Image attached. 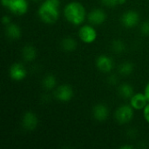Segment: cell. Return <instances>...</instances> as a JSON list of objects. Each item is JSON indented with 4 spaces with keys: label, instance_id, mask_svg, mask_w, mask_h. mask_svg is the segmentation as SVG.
Returning <instances> with one entry per match:
<instances>
[{
    "label": "cell",
    "instance_id": "30bf717a",
    "mask_svg": "<svg viewBox=\"0 0 149 149\" xmlns=\"http://www.w3.org/2000/svg\"><path fill=\"white\" fill-rule=\"evenodd\" d=\"M96 66L97 68L102 72H106L108 73L110 72L113 68V60L111 57H109L108 55L106 54H102L100 55L97 58H96Z\"/></svg>",
    "mask_w": 149,
    "mask_h": 149
},
{
    "label": "cell",
    "instance_id": "8fae6325",
    "mask_svg": "<svg viewBox=\"0 0 149 149\" xmlns=\"http://www.w3.org/2000/svg\"><path fill=\"white\" fill-rule=\"evenodd\" d=\"M107 19V13L99 8L92 10L87 14V20L92 25H101Z\"/></svg>",
    "mask_w": 149,
    "mask_h": 149
},
{
    "label": "cell",
    "instance_id": "52a82bcc",
    "mask_svg": "<svg viewBox=\"0 0 149 149\" xmlns=\"http://www.w3.org/2000/svg\"><path fill=\"white\" fill-rule=\"evenodd\" d=\"M121 24L126 28H134L140 22V15L135 10H127L124 12L120 18Z\"/></svg>",
    "mask_w": 149,
    "mask_h": 149
},
{
    "label": "cell",
    "instance_id": "9c48e42d",
    "mask_svg": "<svg viewBox=\"0 0 149 149\" xmlns=\"http://www.w3.org/2000/svg\"><path fill=\"white\" fill-rule=\"evenodd\" d=\"M38 120L35 113L27 111L24 113L22 118V127L26 131H33L37 128Z\"/></svg>",
    "mask_w": 149,
    "mask_h": 149
},
{
    "label": "cell",
    "instance_id": "f546056e",
    "mask_svg": "<svg viewBox=\"0 0 149 149\" xmlns=\"http://www.w3.org/2000/svg\"><path fill=\"white\" fill-rule=\"evenodd\" d=\"M32 1H35V2H40L41 0H32Z\"/></svg>",
    "mask_w": 149,
    "mask_h": 149
},
{
    "label": "cell",
    "instance_id": "ffe728a7",
    "mask_svg": "<svg viewBox=\"0 0 149 149\" xmlns=\"http://www.w3.org/2000/svg\"><path fill=\"white\" fill-rule=\"evenodd\" d=\"M112 49L113 51L117 53V54H120L123 53L126 50V45L125 43L120 40V39H115L113 41L112 43Z\"/></svg>",
    "mask_w": 149,
    "mask_h": 149
},
{
    "label": "cell",
    "instance_id": "603a6c76",
    "mask_svg": "<svg viewBox=\"0 0 149 149\" xmlns=\"http://www.w3.org/2000/svg\"><path fill=\"white\" fill-rule=\"evenodd\" d=\"M107 80H108V83H109L110 85H112V86H115V85L118 84V77H117L115 74L110 75V76L108 77Z\"/></svg>",
    "mask_w": 149,
    "mask_h": 149
},
{
    "label": "cell",
    "instance_id": "ac0fdd59",
    "mask_svg": "<svg viewBox=\"0 0 149 149\" xmlns=\"http://www.w3.org/2000/svg\"><path fill=\"white\" fill-rule=\"evenodd\" d=\"M57 85V79L56 77L52 74H47L45 75L42 79V86L45 90H52L56 87Z\"/></svg>",
    "mask_w": 149,
    "mask_h": 149
},
{
    "label": "cell",
    "instance_id": "8992f818",
    "mask_svg": "<svg viewBox=\"0 0 149 149\" xmlns=\"http://www.w3.org/2000/svg\"><path fill=\"white\" fill-rule=\"evenodd\" d=\"M9 75L12 80L18 82V81L24 80L26 78L27 71L23 64L19 62H16L10 65V70H9Z\"/></svg>",
    "mask_w": 149,
    "mask_h": 149
},
{
    "label": "cell",
    "instance_id": "d6986e66",
    "mask_svg": "<svg viewBox=\"0 0 149 149\" xmlns=\"http://www.w3.org/2000/svg\"><path fill=\"white\" fill-rule=\"evenodd\" d=\"M134 64L131 62H123L122 64L120 65L119 66V73L120 75L123 76H128L130 74H132V72H134Z\"/></svg>",
    "mask_w": 149,
    "mask_h": 149
},
{
    "label": "cell",
    "instance_id": "f1b7e54d",
    "mask_svg": "<svg viewBox=\"0 0 149 149\" xmlns=\"http://www.w3.org/2000/svg\"><path fill=\"white\" fill-rule=\"evenodd\" d=\"M127 0H118V3H119V5H122L124 3H126Z\"/></svg>",
    "mask_w": 149,
    "mask_h": 149
},
{
    "label": "cell",
    "instance_id": "4316f807",
    "mask_svg": "<svg viewBox=\"0 0 149 149\" xmlns=\"http://www.w3.org/2000/svg\"><path fill=\"white\" fill-rule=\"evenodd\" d=\"M10 0H1L2 5H3V7H5V8H8V5H9V3H10Z\"/></svg>",
    "mask_w": 149,
    "mask_h": 149
},
{
    "label": "cell",
    "instance_id": "484cf974",
    "mask_svg": "<svg viewBox=\"0 0 149 149\" xmlns=\"http://www.w3.org/2000/svg\"><path fill=\"white\" fill-rule=\"evenodd\" d=\"M144 93H145V95H146V97H147V99H148V100L149 102V82L146 85V86H145Z\"/></svg>",
    "mask_w": 149,
    "mask_h": 149
},
{
    "label": "cell",
    "instance_id": "3957f363",
    "mask_svg": "<svg viewBox=\"0 0 149 149\" xmlns=\"http://www.w3.org/2000/svg\"><path fill=\"white\" fill-rule=\"evenodd\" d=\"M134 115V109L131 107V105H121L120 106L114 113V117L116 121L119 124L124 125L129 123L133 119Z\"/></svg>",
    "mask_w": 149,
    "mask_h": 149
},
{
    "label": "cell",
    "instance_id": "cb8c5ba5",
    "mask_svg": "<svg viewBox=\"0 0 149 149\" xmlns=\"http://www.w3.org/2000/svg\"><path fill=\"white\" fill-rule=\"evenodd\" d=\"M143 111V117L145 119V120L149 124V103L144 107Z\"/></svg>",
    "mask_w": 149,
    "mask_h": 149
},
{
    "label": "cell",
    "instance_id": "44dd1931",
    "mask_svg": "<svg viewBox=\"0 0 149 149\" xmlns=\"http://www.w3.org/2000/svg\"><path fill=\"white\" fill-rule=\"evenodd\" d=\"M141 32L144 36H149V21H145L141 26Z\"/></svg>",
    "mask_w": 149,
    "mask_h": 149
},
{
    "label": "cell",
    "instance_id": "83f0119b",
    "mask_svg": "<svg viewBox=\"0 0 149 149\" xmlns=\"http://www.w3.org/2000/svg\"><path fill=\"white\" fill-rule=\"evenodd\" d=\"M121 149H133L134 148V146L133 145H123L120 147Z\"/></svg>",
    "mask_w": 149,
    "mask_h": 149
},
{
    "label": "cell",
    "instance_id": "277c9868",
    "mask_svg": "<svg viewBox=\"0 0 149 149\" xmlns=\"http://www.w3.org/2000/svg\"><path fill=\"white\" fill-rule=\"evenodd\" d=\"M97 31L93 25L84 24L79 30V38L85 44H92L97 39Z\"/></svg>",
    "mask_w": 149,
    "mask_h": 149
},
{
    "label": "cell",
    "instance_id": "7a4b0ae2",
    "mask_svg": "<svg viewBox=\"0 0 149 149\" xmlns=\"http://www.w3.org/2000/svg\"><path fill=\"white\" fill-rule=\"evenodd\" d=\"M64 16L65 19L73 25H81L87 17L85 6L77 1L67 3L64 8Z\"/></svg>",
    "mask_w": 149,
    "mask_h": 149
},
{
    "label": "cell",
    "instance_id": "e0dca14e",
    "mask_svg": "<svg viewBox=\"0 0 149 149\" xmlns=\"http://www.w3.org/2000/svg\"><path fill=\"white\" fill-rule=\"evenodd\" d=\"M118 93L121 98L129 99V100L134 94L133 86L128 83H123V84L120 85V86L118 88Z\"/></svg>",
    "mask_w": 149,
    "mask_h": 149
},
{
    "label": "cell",
    "instance_id": "ba28073f",
    "mask_svg": "<svg viewBox=\"0 0 149 149\" xmlns=\"http://www.w3.org/2000/svg\"><path fill=\"white\" fill-rule=\"evenodd\" d=\"M8 9L14 15L23 16L28 11L29 3L27 0H10Z\"/></svg>",
    "mask_w": 149,
    "mask_h": 149
},
{
    "label": "cell",
    "instance_id": "7c38bea8",
    "mask_svg": "<svg viewBox=\"0 0 149 149\" xmlns=\"http://www.w3.org/2000/svg\"><path fill=\"white\" fill-rule=\"evenodd\" d=\"M129 100V104L134 110H143L144 107L149 103L144 93H134Z\"/></svg>",
    "mask_w": 149,
    "mask_h": 149
},
{
    "label": "cell",
    "instance_id": "7402d4cb",
    "mask_svg": "<svg viewBox=\"0 0 149 149\" xmlns=\"http://www.w3.org/2000/svg\"><path fill=\"white\" fill-rule=\"evenodd\" d=\"M102 4L107 7H114L116 5H119L118 0H100Z\"/></svg>",
    "mask_w": 149,
    "mask_h": 149
},
{
    "label": "cell",
    "instance_id": "5b68a950",
    "mask_svg": "<svg viewBox=\"0 0 149 149\" xmlns=\"http://www.w3.org/2000/svg\"><path fill=\"white\" fill-rule=\"evenodd\" d=\"M54 97L60 102H68L73 97V89L70 85L64 84L58 86L54 90Z\"/></svg>",
    "mask_w": 149,
    "mask_h": 149
},
{
    "label": "cell",
    "instance_id": "6da1fadb",
    "mask_svg": "<svg viewBox=\"0 0 149 149\" xmlns=\"http://www.w3.org/2000/svg\"><path fill=\"white\" fill-rule=\"evenodd\" d=\"M59 0H45L42 2L38 10V15L40 20L47 24H55L59 18Z\"/></svg>",
    "mask_w": 149,
    "mask_h": 149
},
{
    "label": "cell",
    "instance_id": "2e32d148",
    "mask_svg": "<svg viewBox=\"0 0 149 149\" xmlns=\"http://www.w3.org/2000/svg\"><path fill=\"white\" fill-rule=\"evenodd\" d=\"M60 45H61V48L66 52H71L75 51L78 46L77 41L72 37L64 38L60 43Z\"/></svg>",
    "mask_w": 149,
    "mask_h": 149
},
{
    "label": "cell",
    "instance_id": "4fadbf2b",
    "mask_svg": "<svg viewBox=\"0 0 149 149\" xmlns=\"http://www.w3.org/2000/svg\"><path fill=\"white\" fill-rule=\"evenodd\" d=\"M93 116L97 121L100 122L107 120L109 116V109L107 106L102 103L96 104L93 108Z\"/></svg>",
    "mask_w": 149,
    "mask_h": 149
},
{
    "label": "cell",
    "instance_id": "5bb4252c",
    "mask_svg": "<svg viewBox=\"0 0 149 149\" xmlns=\"http://www.w3.org/2000/svg\"><path fill=\"white\" fill-rule=\"evenodd\" d=\"M5 35L10 39L17 40L22 35L21 28L17 24L10 23V24H8V25L5 26Z\"/></svg>",
    "mask_w": 149,
    "mask_h": 149
},
{
    "label": "cell",
    "instance_id": "9a60e30c",
    "mask_svg": "<svg viewBox=\"0 0 149 149\" xmlns=\"http://www.w3.org/2000/svg\"><path fill=\"white\" fill-rule=\"evenodd\" d=\"M22 56L26 62H32L37 56L36 48L32 45H26L22 50Z\"/></svg>",
    "mask_w": 149,
    "mask_h": 149
},
{
    "label": "cell",
    "instance_id": "d4e9b609",
    "mask_svg": "<svg viewBox=\"0 0 149 149\" xmlns=\"http://www.w3.org/2000/svg\"><path fill=\"white\" fill-rule=\"evenodd\" d=\"M2 23L6 26V25H8V24H10V23H11V19H10V17H9V16H7V15H4L3 17H2Z\"/></svg>",
    "mask_w": 149,
    "mask_h": 149
}]
</instances>
